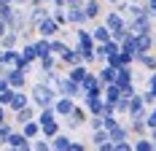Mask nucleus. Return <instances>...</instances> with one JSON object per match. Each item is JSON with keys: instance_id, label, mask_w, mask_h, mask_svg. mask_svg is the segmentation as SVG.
<instances>
[{"instance_id": "nucleus-28", "label": "nucleus", "mask_w": 156, "mask_h": 151, "mask_svg": "<svg viewBox=\"0 0 156 151\" xmlns=\"http://www.w3.org/2000/svg\"><path fill=\"white\" fill-rule=\"evenodd\" d=\"M126 132L137 138V135H145L148 127H145V121H143V119H129V121H126Z\"/></svg>"}, {"instance_id": "nucleus-22", "label": "nucleus", "mask_w": 156, "mask_h": 151, "mask_svg": "<svg viewBox=\"0 0 156 151\" xmlns=\"http://www.w3.org/2000/svg\"><path fill=\"white\" fill-rule=\"evenodd\" d=\"M135 62L151 73V70L156 68V54H151V51H140V54H135Z\"/></svg>"}, {"instance_id": "nucleus-17", "label": "nucleus", "mask_w": 156, "mask_h": 151, "mask_svg": "<svg viewBox=\"0 0 156 151\" xmlns=\"http://www.w3.org/2000/svg\"><path fill=\"white\" fill-rule=\"evenodd\" d=\"M81 6H83V14H86L89 22H94V19L102 16V0H83Z\"/></svg>"}, {"instance_id": "nucleus-20", "label": "nucleus", "mask_w": 156, "mask_h": 151, "mask_svg": "<svg viewBox=\"0 0 156 151\" xmlns=\"http://www.w3.org/2000/svg\"><path fill=\"white\" fill-rule=\"evenodd\" d=\"M35 113H38V108L30 103V105H24V108H19V111H14V121H16V124H24V121L35 119Z\"/></svg>"}, {"instance_id": "nucleus-13", "label": "nucleus", "mask_w": 156, "mask_h": 151, "mask_svg": "<svg viewBox=\"0 0 156 151\" xmlns=\"http://www.w3.org/2000/svg\"><path fill=\"white\" fill-rule=\"evenodd\" d=\"M73 105H76V100H73V97H65V94H57V100L51 103V111L57 113V119H62V116H67V113L73 111Z\"/></svg>"}, {"instance_id": "nucleus-30", "label": "nucleus", "mask_w": 156, "mask_h": 151, "mask_svg": "<svg viewBox=\"0 0 156 151\" xmlns=\"http://www.w3.org/2000/svg\"><path fill=\"white\" fill-rule=\"evenodd\" d=\"M32 46H35V57H46V54H51V51H48V38H41V35H38V38L32 41Z\"/></svg>"}, {"instance_id": "nucleus-36", "label": "nucleus", "mask_w": 156, "mask_h": 151, "mask_svg": "<svg viewBox=\"0 0 156 151\" xmlns=\"http://www.w3.org/2000/svg\"><path fill=\"white\" fill-rule=\"evenodd\" d=\"M14 130V124H11V119H5L3 124H0V146H5V138H8V132Z\"/></svg>"}, {"instance_id": "nucleus-45", "label": "nucleus", "mask_w": 156, "mask_h": 151, "mask_svg": "<svg viewBox=\"0 0 156 151\" xmlns=\"http://www.w3.org/2000/svg\"><path fill=\"white\" fill-rule=\"evenodd\" d=\"M151 38H154V49H156V27L151 30Z\"/></svg>"}, {"instance_id": "nucleus-10", "label": "nucleus", "mask_w": 156, "mask_h": 151, "mask_svg": "<svg viewBox=\"0 0 156 151\" xmlns=\"http://www.w3.org/2000/svg\"><path fill=\"white\" fill-rule=\"evenodd\" d=\"M102 24H105L110 32H113V30H121V27H126V16L119 14L116 8H108V11L102 14Z\"/></svg>"}, {"instance_id": "nucleus-2", "label": "nucleus", "mask_w": 156, "mask_h": 151, "mask_svg": "<svg viewBox=\"0 0 156 151\" xmlns=\"http://www.w3.org/2000/svg\"><path fill=\"white\" fill-rule=\"evenodd\" d=\"M76 46L83 57V65H92L94 62V38H92V30H86V24L76 27Z\"/></svg>"}, {"instance_id": "nucleus-3", "label": "nucleus", "mask_w": 156, "mask_h": 151, "mask_svg": "<svg viewBox=\"0 0 156 151\" xmlns=\"http://www.w3.org/2000/svg\"><path fill=\"white\" fill-rule=\"evenodd\" d=\"M121 94H135L137 87H135V68L132 65H121V68H116V81H113Z\"/></svg>"}, {"instance_id": "nucleus-27", "label": "nucleus", "mask_w": 156, "mask_h": 151, "mask_svg": "<svg viewBox=\"0 0 156 151\" xmlns=\"http://www.w3.org/2000/svg\"><path fill=\"white\" fill-rule=\"evenodd\" d=\"M132 151H156V149H154V140L148 135H137L132 140Z\"/></svg>"}, {"instance_id": "nucleus-5", "label": "nucleus", "mask_w": 156, "mask_h": 151, "mask_svg": "<svg viewBox=\"0 0 156 151\" xmlns=\"http://www.w3.org/2000/svg\"><path fill=\"white\" fill-rule=\"evenodd\" d=\"M126 30L132 32V35H137V32H151L154 30V19L145 14V11L137 14V16H129V19H126Z\"/></svg>"}, {"instance_id": "nucleus-40", "label": "nucleus", "mask_w": 156, "mask_h": 151, "mask_svg": "<svg viewBox=\"0 0 156 151\" xmlns=\"http://www.w3.org/2000/svg\"><path fill=\"white\" fill-rule=\"evenodd\" d=\"M11 92H14V89H5V92H0V105H8V100H11Z\"/></svg>"}, {"instance_id": "nucleus-19", "label": "nucleus", "mask_w": 156, "mask_h": 151, "mask_svg": "<svg viewBox=\"0 0 156 151\" xmlns=\"http://www.w3.org/2000/svg\"><path fill=\"white\" fill-rule=\"evenodd\" d=\"M135 38V46H137V54L140 51H154V38H151V32H137V35H132Z\"/></svg>"}, {"instance_id": "nucleus-35", "label": "nucleus", "mask_w": 156, "mask_h": 151, "mask_svg": "<svg viewBox=\"0 0 156 151\" xmlns=\"http://www.w3.org/2000/svg\"><path fill=\"white\" fill-rule=\"evenodd\" d=\"M143 121H145V127H148V130H151V127H156V103H154V105H148V111H145Z\"/></svg>"}, {"instance_id": "nucleus-42", "label": "nucleus", "mask_w": 156, "mask_h": 151, "mask_svg": "<svg viewBox=\"0 0 156 151\" xmlns=\"http://www.w3.org/2000/svg\"><path fill=\"white\" fill-rule=\"evenodd\" d=\"M5 119H8V108H5V105H0V124H3Z\"/></svg>"}, {"instance_id": "nucleus-24", "label": "nucleus", "mask_w": 156, "mask_h": 151, "mask_svg": "<svg viewBox=\"0 0 156 151\" xmlns=\"http://www.w3.org/2000/svg\"><path fill=\"white\" fill-rule=\"evenodd\" d=\"M19 43H22V38H19V32H14V30H8V32L0 35V49H16Z\"/></svg>"}, {"instance_id": "nucleus-21", "label": "nucleus", "mask_w": 156, "mask_h": 151, "mask_svg": "<svg viewBox=\"0 0 156 151\" xmlns=\"http://www.w3.org/2000/svg\"><path fill=\"white\" fill-rule=\"evenodd\" d=\"M59 130H62V119H48L41 124V135L43 138H54Z\"/></svg>"}, {"instance_id": "nucleus-37", "label": "nucleus", "mask_w": 156, "mask_h": 151, "mask_svg": "<svg viewBox=\"0 0 156 151\" xmlns=\"http://www.w3.org/2000/svg\"><path fill=\"white\" fill-rule=\"evenodd\" d=\"M143 8H145V14L156 22V0H143Z\"/></svg>"}, {"instance_id": "nucleus-29", "label": "nucleus", "mask_w": 156, "mask_h": 151, "mask_svg": "<svg viewBox=\"0 0 156 151\" xmlns=\"http://www.w3.org/2000/svg\"><path fill=\"white\" fill-rule=\"evenodd\" d=\"M35 62H38L41 73H43V70H51V68H62V65H59V60H57L54 54H46V57H38Z\"/></svg>"}, {"instance_id": "nucleus-43", "label": "nucleus", "mask_w": 156, "mask_h": 151, "mask_svg": "<svg viewBox=\"0 0 156 151\" xmlns=\"http://www.w3.org/2000/svg\"><path fill=\"white\" fill-rule=\"evenodd\" d=\"M145 135H148V138H151V140H154V149H156V127H151V130H148Z\"/></svg>"}, {"instance_id": "nucleus-1", "label": "nucleus", "mask_w": 156, "mask_h": 151, "mask_svg": "<svg viewBox=\"0 0 156 151\" xmlns=\"http://www.w3.org/2000/svg\"><path fill=\"white\" fill-rule=\"evenodd\" d=\"M54 100H57V89L54 87H48L43 81H35L30 87V103L35 108H48Z\"/></svg>"}, {"instance_id": "nucleus-26", "label": "nucleus", "mask_w": 156, "mask_h": 151, "mask_svg": "<svg viewBox=\"0 0 156 151\" xmlns=\"http://www.w3.org/2000/svg\"><path fill=\"white\" fill-rule=\"evenodd\" d=\"M100 94H102L105 103H116V100L121 97V89H119L116 84H102V92H100Z\"/></svg>"}, {"instance_id": "nucleus-16", "label": "nucleus", "mask_w": 156, "mask_h": 151, "mask_svg": "<svg viewBox=\"0 0 156 151\" xmlns=\"http://www.w3.org/2000/svg\"><path fill=\"white\" fill-rule=\"evenodd\" d=\"M86 113H102V94H81Z\"/></svg>"}, {"instance_id": "nucleus-11", "label": "nucleus", "mask_w": 156, "mask_h": 151, "mask_svg": "<svg viewBox=\"0 0 156 151\" xmlns=\"http://www.w3.org/2000/svg\"><path fill=\"white\" fill-rule=\"evenodd\" d=\"M27 70H22V68H11V70H5V81H8V87L11 89H24L27 87Z\"/></svg>"}, {"instance_id": "nucleus-18", "label": "nucleus", "mask_w": 156, "mask_h": 151, "mask_svg": "<svg viewBox=\"0 0 156 151\" xmlns=\"http://www.w3.org/2000/svg\"><path fill=\"white\" fill-rule=\"evenodd\" d=\"M48 143H51V149L54 151H70V143H73V138L67 135V132H57L54 138H48Z\"/></svg>"}, {"instance_id": "nucleus-25", "label": "nucleus", "mask_w": 156, "mask_h": 151, "mask_svg": "<svg viewBox=\"0 0 156 151\" xmlns=\"http://www.w3.org/2000/svg\"><path fill=\"white\" fill-rule=\"evenodd\" d=\"M97 78H100V84H113L116 81V68H110V65H100V70H97Z\"/></svg>"}, {"instance_id": "nucleus-32", "label": "nucleus", "mask_w": 156, "mask_h": 151, "mask_svg": "<svg viewBox=\"0 0 156 151\" xmlns=\"http://www.w3.org/2000/svg\"><path fill=\"white\" fill-rule=\"evenodd\" d=\"M65 46H67V43H65V38H62V35H54V38H48V51H51L54 57L62 51Z\"/></svg>"}, {"instance_id": "nucleus-7", "label": "nucleus", "mask_w": 156, "mask_h": 151, "mask_svg": "<svg viewBox=\"0 0 156 151\" xmlns=\"http://www.w3.org/2000/svg\"><path fill=\"white\" fill-rule=\"evenodd\" d=\"M145 111H148V105L143 103L140 92H135V94H129V105H126V116L124 119H143Z\"/></svg>"}, {"instance_id": "nucleus-34", "label": "nucleus", "mask_w": 156, "mask_h": 151, "mask_svg": "<svg viewBox=\"0 0 156 151\" xmlns=\"http://www.w3.org/2000/svg\"><path fill=\"white\" fill-rule=\"evenodd\" d=\"M48 16L59 24V27H67V16H65V8H54V11H48Z\"/></svg>"}, {"instance_id": "nucleus-44", "label": "nucleus", "mask_w": 156, "mask_h": 151, "mask_svg": "<svg viewBox=\"0 0 156 151\" xmlns=\"http://www.w3.org/2000/svg\"><path fill=\"white\" fill-rule=\"evenodd\" d=\"M73 3H83V0H65V6H73Z\"/></svg>"}, {"instance_id": "nucleus-46", "label": "nucleus", "mask_w": 156, "mask_h": 151, "mask_svg": "<svg viewBox=\"0 0 156 151\" xmlns=\"http://www.w3.org/2000/svg\"><path fill=\"white\" fill-rule=\"evenodd\" d=\"M41 3H46V6H51V0H41Z\"/></svg>"}, {"instance_id": "nucleus-15", "label": "nucleus", "mask_w": 156, "mask_h": 151, "mask_svg": "<svg viewBox=\"0 0 156 151\" xmlns=\"http://www.w3.org/2000/svg\"><path fill=\"white\" fill-rule=\"evenodd\" d=\"M30 105V94H24V89H14L11 92V100H8V113H14V111H19V108Z\"/></svg>"}, {"instance_id": "nucleus-8", "label": "nucleus", "mask_w": 156, "mask_h": 151, "mask_svg": "<svg viewBox=\"0 0 156 151\" xmlns=\"http://www.w3.org/2000/svg\"><path fill=\"white\" fill-rule=\"evenodd\" d=\"M59 30H62V27H59L51 16H43V19L32 27V32H38L41 38H54V35H59Z\"/></svg>"}, {"instance_id": "nucleus-6", "label": "nucleus", "mask_w": 156, "mask_h": 151, "mask_svg": "<svg viewBox=\"0 0 156 151\" xmlns=\"http://www.w3.org/2000/svg\"><path fill=\"white\" fill-rule=\"evenodd\" d=\"M65 16H67V27H81V24H86V22H89L86 14H83V6H81V3L65 6Z\"/></svg>"}, {"instance_id": "nucleus-9", "label": "nucleus", "mask_w": 156, "mask_h": 151, "mask_svg": "<svg viewBox=\"0 0 156 151\" xmlns=\"http://www.w3.org/2000/svg\"><path fill=\"white\" fill-rule=\"evenodd\" d=\"M57 94H65V97H73V100H81V84L70 81L67 76H59V84H57Z\"/></svg>"}, {"instance_id": "nucleus-41", "label": "nucleus", "mask_w": 156, "mask_h": 151, "mask_svg": "<svg viewBox=\"0 0 156 151\" xmlns=\"http://www.w3.org/2000/svg\"><path fill=\"white\" fill-rule=\"evenodd\" d=\"M83 149H86V143H78V140L70 143V151H83Z\"/></svg>"}, {"instance_id": "nucleus-38", "label": "nucleus", "mask_w": 156, "mask_h": 151, "mask_svg": "<svg viewBox=\"0 0 156 151\" xmlns=\"http://www.w3.org/2000/svg\"><path fill=\"white\" fill-rule=\"evenodd\" d=\"M113 151H132V140H129V138L116 140V143H113Z\"/></svg>"}, {"instance_id": "nucleus-39", "label": "nucleus", "mask_w": 156, "mask_h": 151, "mask_svg": "<svg viewBox=\"0 0 156 151\" xmlns=\"http://www.w3.org/2000/svg\"><path fill=\"white\" fill-rule=\"evenodd\" d=\"M126 35H132V32L126 30V27H121V30H113V32H110V38H113V41H119V43H121V41H124Z\"/></svg>"}, {"instance_id": "nucleus-14", "label": "nucleus", "mask_w": 156, "mask_h": 151, "mask_svg": "<svg viewBox=\"0 0 156 151\" xmlns=\"http://www.w3.org/2000/svg\"><path fill=\"white\" fill-rule=\"evenodd\" d=\"M102 92V84H100V78H97V73H89L83 76V81H81V94H100Z\"/></svg>"}, {"instance_id": "nucleus-33", "label": "nucleus", "mask_w": 156, "mask_h": 151, "mask_svg": "<svg viewBox=\"0 0 156 151\" xmlns=\"http://www.w3.org/2000/svg\"><path fill=\"white\" fill-rule=\"evenodd\" d=\"M105 140H108V130H105V127H100V130H92V146H94V149H100Z\"/></svg>"}, {"instance_id": "nucleus-4", "label": "nucleus", "mask_w": 156, "mask_h": 151, "mask_svg": "<svg viewBox=\"0 0 156 151\" xmlns=\"http://www.w3.org/2000/svg\"><path fill=\"white\" fill-rule=\"evenodd\" d=\"M86 116H89V113H86V108L76 103V105H73V111H70L67 116H62L65 130H67V132H76V130H81V127L86 124Z\"/></svg>"}, {"instance_id": "nucleus-12", "label": "nucleus", "mask_w": 156, "mask_h": 151, "mask_svg": "<svg viewBox=\"0 0 156 151\" xmlns=\"http://www.w3.org/2000/svg\"><path fill=\"white\" fill-rule=\"evenodd\" d=\"M5 146H8V149H16V151H27L32 146V140H30V138H24L19 130H11L8 138H5Z\"/></svg>"}, {"instance_id": "nucleus-23", "label": "nucleus", "mask_w": 156, "mask_h": 151, "mask_svg": "<svg viewBox=\"0 0 156 151\" xmlns=\"http://www.w3.org/2000/svg\"><path fill=\"white\" fill-rule=\"evenodd\" d=\"M19 132H22L24 138H30V140H32V138L41 135V124H38L35 119H30V121H24V124H19Z\"/></svg>"}, {"instance_id": "nucleus-31", "label": "nucleus", "mask_w": 156, "mask_h": 151, "mask_svg": "<svg viewBox=\"0 0 156 151\" xmlns=\"http://www.w3.org/2000/svg\"><path fill=\"white\" fill-rule=\"evenodd\" d=\"M92 38H94V43H105V41L110 38V30L105 27V24H97V27L92 30Z\"/></svg>"}]
</instances>
